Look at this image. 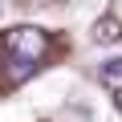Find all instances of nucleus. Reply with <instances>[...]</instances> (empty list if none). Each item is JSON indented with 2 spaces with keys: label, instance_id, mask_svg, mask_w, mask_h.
Here are the masks:
<instances>
[{
  "label": "nucleus",
  "instance_id": "nucleus-2",
  "mask_svg": "<svg viewBox=\"0 0 122 122\" xmlns=\"http://www.w3.org/2000/svg\"><path fill=\"white\" fill-rule=\"evenodd\" d=\"M94 41H98V45H118V41H122V25H118L114 16H98V25H94Z\"/></svg>",
  "mask_w": 122,
  "mask_h": 122
},
{
  "label": "nucleus",
  "instance_id": "nucleus-3",
  "mask_svg": "<svg viewBox=\"0 0 122 122\" xmlns=\"http://www.w3.org/2000/svg\"><path fill=\"white\" fill-rule=\"evenodd\" d=\"M102 77H110V81H122V57H110V61H102Z\"/></svg>",
  "mask_w": 122,
  "mask_h": 122
},
{
  "label": "nucleus",
  "instance_id": "nucleus-4",
  "mask_svg": "<svg viewBox=\"0 0 122 122\" xmlns=\"http://www.w3.org/2000/svg\"><path fill=\"white\" fill-rule=\"evenodd\" d=\"M114 106H118V114H122V90H118V94H114Z\"/></svg>",
  "mask_w": 122,
  "mask_h": 122
},
{
  "label": "nucleus",
  "instance_id": "nucleus-1",
  "mask_svg": "<svg viewBox=\"0 0 122 122\" xmlns=\"http://www.w3.org/2000/svg\"><path fill=\"white\" fill-rule=\"evenodd\" d=\"M49 49V33L37 29V25H16L4 33V57H8V81H25L37 61L45 57Z\"/></svg>",
  "mask_w": 122,
  "mask_h": 122
}]
</instances>
